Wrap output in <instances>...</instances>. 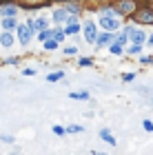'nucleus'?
Returning a JSON list of instances; mask_svg holds the SVG:
<instances>
[{"label":"nucleus","mask_w":153,"mask_h":155,"mask_svg":"<svg viewBox=\"0 0 153 155\" xmlns=\"http://www.w3.org/2000/svg\"><path fill=\"white\" fill-rule=\"evenodd\" d=\"M95 42H98L100 47H102V45H109V42H111V33H102L100 38H95Z\"/></svg>","instance_id":"obj_13"},{"label":"nucleus","mask_w":153,"mask_h":155,"mask_svg":"<svg viewBox=\"0 0 153 155\" xmlns=\"http://www.w3.org/2000/svg\"><path fill=\"white\" fill-rule=\"evenodd\" d=\"M71 97H80V100H87L89 93H87V91H85V93H71Z\"/></svg>","instance_id":"obj_19"},{"label":"nucleus","mask_w":153,"mask_h":155,"mask_svg":"<svg viewBox=\"0 0 153 155\" xmlns=\"http://www.w3.org/2000/svg\"><path fill=\"white\" fill-rule=\"evenodd\" d=\"M55 47H58V40H53V38H47L45 40V49H49V51H51V49H55Z\"/></svg>","instance_id":"obj_15"},{"label":"nucleus","mask_w":153,"mask_h":155,"mask_svg":"<svg viewBox=\"0 0 153 155\" xmlns=\"http://www.w3.org/2000/svg\"><path fill=\"white\" fill-rule=\"evenodd\" d=\"M85 38H87V42H95V25L91 20L85 22Z\"/></svg>","instance_id":"obj_5"},{"label":"nucleus","mask_w":153,"mask_h":155,"mask_svg":"<svg viewBox=\"0 0 153 155\" xmlns=\"http://www.w3.org/2000/svg\"><path fill=\"white\" fill-rule=\"evenodd\" d=\"M138 20H142V22H153V11H140Z\"/></svg>","instance_id":"obj_11"},{"label":"nucleus","mask_w":153,"mask_h":155,"mask_svg":"<svg viewBox=\"0 0 153 155\" xmlns=\"http://www.w3.org/2000/svg\"><path fill=\"white\" fill-rule=\"evenodd\" d=\"M67 18H69V16H67L65 9H58V11L53 13V20H55V22H67Z\"/></svg>","instance_id":"obj_10"},{"label":"nucleus","mask_w":153,"mask_h":155,"mask_svg":"<svg viewBox=\"0 0 153 155\" xmlns=\"http://www.w3.org/2000/svg\"><path fill=\"white\" fill-rule=\"evenodd\" d=\"M0 13H2V16H16V13H18V9H16L13 5H5L2 9H0Z\"/></svg>","instance_id":"obj_9"},{"label":"nucleus","mask_w":153,"mask_h":155,"mask_svg":"<svg viewBox=\"0 0 153 155\" xmlns=\"http://www.w3.org/2000/svg\"><path fill=\"white\" fill-rule=\"evenodd\" d=\"M2 27H5V29H16V18H13V16H5V20H2Z\"/></svg>","instance_id":"obj_8"},{"label":"nucleus","mask_w":153,"mask_h":155,"mask_svg":"<svg viewBox=\"0 0 153 155\" xmlns=\"http://www.w3.org/2000/svg\"><path fill=\"white\" fill-rule=\"evenodd\" d=\"M73 33H78V25H75V22H69V27L65 29V36H73Z\"/></svg>","instance_id":"obj_14"},{"label":"nucleus","mask_w":153,"mask_h":155,"mask_svg":"<svg viewBox=\"0 0 153 155\" xmlns=\"http://www.w3.org/2000/svg\"><path fill=\"white\" fill-rule=\"evenodd\" d=\"M0 140H2V142H9V144L13 142V137H11V135H0Z\"/></svg>","instance_id":"obj_22"},{"label":"nucleus","mask_w":153,"mask_h":155,"mask_svg":"<svg viewBox=\"0 0 153 155\" xmlns=\"http://www.w3.org/2000/svg\"><path fill=\"white\" fill-rule=\"evenodd\" d=\"M47 38H51V29H47V27H45V29H42V31H40V40H42V42H45Z\"/></svg>","instance_id":"obj_18"},{"label":"nucleus","mask_w":153,"mask_h":155,"mask_svg":"<svg viewBox=\"0 0 153 155\" xmlns=\"http://www.w3.org/2000/svg\"><path fill=\"white\" fill-rule=\"evenodd\" d=\"M140 51H142V47H140V45H135V42H133V45L129 47V53H131V55H138Z\"/></svg>","instance_id":"obj_17"},{"label":"nucleus","mask_w":153,"mask_h":155,"mask_svg":"<svg viewBox=\"0 0 153 155\" xmlns=\"http://www.w3.org/2000/svg\"><path fill=\"white\" fill-rule=\"evenodd\" d=\"M16 29H18V40L22 42V45H29V40H31V27L29 25H18Z\"/></svg>","instance_id":"obj_1"},{"label":"nucleus","mask_w":153,"mask_h":155,"mask_svg":"<svg viewBox=\"0 0 153 155\" xmlns=\"http://www.w3.org/2000/svg\"><path fill=\"white\" fill-rule=\"evenodd\" d=\"M124 42H127V31H124L122 36L118 38V40L113 42V45H111V49H109V51L113 53V55H120V53H122V47H124Z\"/></svg>","instance_id":"obj_4"},{"label":"nucleus","mask_w":153,"mask_h":155,"mask_svg":"<svg viewBox=\"0 0 153 155\" xmlns=\"http://www.w3.org/2000/svg\"><path fill=\"white\" fill-rule=\"evenodd\" d=\"M65 51H67L69 55H71V53H75V51H78V49H75V47H67V49H65Z\"/></svg>","instance_id":"obj_25"},{"label":"nucleus","mask_w":153,"mask_h":155,"mask_svg":"<svg viewBox=\"0 0 153 155\" xmlns=\"http://www.w3.org/2000/svg\"><path fill=\"white\" fill-rule=\"evenodd\" d=\"M80 64H82V67H87V64H91V60H89V58H82V60H80Z\"/></svg>","instance_id":"obj_26"},{"label":"nucleus","mask_w":153,"mask_h":155,"mask_svg":"<svg viewBox=\"0 0 153 155\" xmlns=\"http://www.w3.org/2000/svg\"><path fill=\"white\" fill-rule=\"evenodd\" d=\"M60 78H62L60 71H58V73H51V75H49V82H55V80H60Z\"/></svg>","instance_id":"obj_20"},{"label":"nucleus","mask_w":153,"mask_h":155,"mask_svg":"<svg viewBox=\"0 0 153 155\" xmlns=\"http://www.w3.org/2000/svg\"><path fill=\"white\" fill-rule=\"evenodd\" d=\"M53 133L55 135H65V129H62V126H53Z\"/></svg>","instance_id":"obj_21"},{"label":"nucleus","mask_w":153,"mask_h":155,"mask_svg":"<svg viewBox=\"0 0 153 155\" xmlns=\"http://www.w3.org/2000/svg\"><path fill=\"white\" fill-rule=\"evenodd\" d=\"M100 137L104 140V142H109V144H115V140L111 137V133H109L107 129H102V131H100Z\"/></svg>","instance_id":"obj_12"},{"label":"nucleus","mask_w":153,"mask_h":155,"mask_svg":"<svg viewBox=\"0 0 153 155\" xmlns=\"http://www.w3.org/2000/svg\"><path fill=\"white\" fill-rule=\"evenodd\" d=\"M144 129H147V131H153V122H149V120H147V122H144Z\"/></svg>","instance_id":"obj_24"},{"label":"nucleus","mask_w":153,"mask_h":155,"mask_svg":"<svg viewBox=\"0 0 153 155\" xmlns=\"http://www.w3.org/2000/svg\"><path fill=\"white\" fill-rule=\"evenodd\" d=\"M67 131H69V133H78V131H82V129H80V126H69Z\"/></svg>","instance_id":"obj_23"},{"label":"nucleus","mask_w":153,"mask_h":155,"mask_svg":"<svg viewBox=\"0 0 153 155\" xmlns=\"http://www.w3.org/2000/svg\"><path fill=\"white\" fill-rule=\"evenodd\" d=\"M133 9H135V5L131 2V0H122V2L118 5V11H120V13H131Z\"/></svg>","instance_id":"obj_6"},{"label":"nucleus","mask_w":153,"mask_h":155,"mask_svg":"<svg viewBox=\"0 0 153 155\" xmlns=\"http://www.w3.org/2000/svg\"><path fill=\"white\" fill-rule=\"evenodd\" d=\"M124 31H127V38H131L135 45H142V42L147 40L144 31H140V29H133V27H129V29H124Z\"/></svg>","instance_id":"obj_2"},{"label":"nucleus","mask_w":153,"mask_h":155,"mask_svg":"<svg viewBox=\"0 0 153 155\" xmlns=\"http://www.w3.org/2000/svg\"><path fill=\"white\" fill-rule=\"evenodd\" d=\"M100 25H102V29H118L120 27V20H115L113 16H100Z\"/></svg>","instance_id":"obj_3"},{"label":"nucleus","mask_w":153,"mask_h":155,"mask_svg":"<svg viewBox=\"0 0 153 155\" xmlns=\"http://www.w3.org/2000/svg\"><path fill=\"white\" fill-rule=\"evenodd\" d=\"M51 38L60 42L62 38H65V31H60V29H51Z\"/></svg>","instance_id":"obj_16"},{"label":"nucleus","mask_w":153,"mask_h":155,"mask_svg":"<svg viewBox=\"0 0 153 155\" xmlns=\"http://www.w3.org/2000/svg\"><path fill=\"white\" fill-rule=\"evenodd\" d=\"M0 45H2V47H11L13 45V36H11L9 31H5L2 36H0Z\"/></svg>","instance_id":"obj_7"},{"label":"nucleus","mask_w":153,"mask_h":155,"mask_svg":"<svg viewBox=\"0 0 153 155\" xmlns=\"http://www.w3.org/2000/svg\"><path fill=\"white\" fill-rule=\"evenodd\" d=\"M149 45H151V47H153V33H151V38H149Z\"/></svg>","instance_id":"obj_27"}]
</instances>
